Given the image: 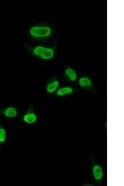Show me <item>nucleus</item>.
I'll use <instances>...</instances> for the list:
<instances>
[{"label": "nucleus", "mask_w": 124, "mask_h": 186, "mask_svg": "<svg viewBox=\"0 0 124 186\" xmlns=\"http://www.w3.org/2000/svg\"><path fill=\"white\" fill-rule=\"evenodd\" d=\"M30 32L31 35L35 38H45L51 34V30L47 26H36L31 28Z\"/></svg>", "instance_id": "obj_1"}, {"label": "nucleus", "mask_w": 124, "mask_h": 186, "mask_svg": "<svg viewBox=\"0 0 124 186\" xmlns=\"http://www.w3.org/2000/svg\"><path fill=\"white\" fill-rule=\"evenodd\" d=\"M33 52L35 55L44 60L51 59L54 55V51L53 49L42 46L35 47L33 49Z\"/></svg>", "instance_id": "obj_2"}, {"label": "nucleus", "mask_w": 124, "mask_h": 186, "mask_svg": "<svg viewBox=\"0 0 124 186\" xmlns=\"http://www.w3.org/2000/svg\"><path fill=\"white\" fill-rule=\"evenodd\" d=\"M5 116L8 118H14L18 115V111L14 107H9L6 108L4 112Z\"/></svg>", "instance_id": "obj_6"}, {"label": "nucleus", "mask_w": 124, "mask_h": 186, "mask_svg": "<svg viewBox=\"0 0 124 186\" xmlns=\"http://www.w3.org/2000/svg\"><path fill=\"white\" fill-rule=\"evenodd\" d=\"M93 173L94 176L96 179L100 180L102 178L103 171L100 166L97 165L95 166L93 168Z\"/></svg>", "instance_id": "obj_9"}, {"label": "nucleus", "mask_w": 124, "mask_h": 186, "mask_svg": "<svg viewBox=\"0 0 124 186\" xmlns=\"http://www.w3.org/2000/svg\"><path fill=\"white\" fill-rule=\"evenodd\" d=\"M66 76L72 82L76 81L77 78V74L75 71L70 68L67 69L65 71Z\"/></svg>", "instance_id": "obj_8"}, {"label": "nucleus", "mask_w": 124, "mask_h": 186, "mask_svg": "<svg viewBox=\"0 0 124 186\" xmlns=\"http://www.w3.org/2000/svg\"><path fill=\"white\" fill-rule=\"evenodd\" d=\"M73 92V89L70 86H67L60 88L57 90L56 94L59 96L70 94Z\"/></svg>", "instance_id": "obj_5"}, {"label": "nucleus", "mask_w": 124, "mask_h": 186, "mask_svg": "<svg viewBox=\"0 0 124 186\" xmlns=\"http://www.w3.org/2000/svg\"><path fill=\"white\" fill-rule=\"evenodd\" d=\"M6 138V134L5 130L3 128H0V143L5 142Z\"/></svg>", "instance_id": "obj_10"}, {"label": "nucleus", "mask_w": 124, "mask_h": 186, "mask_svg": "<svg viewBox=\"0 0 124 186\" xmlns=\"http://www.w3.org/2000/svg\"><path fill=\"white\" fill-rule=\"evenodd\" d=\"M37 119L36 115L33 112L27 113L23 117L24 122L29 125L34 123L36 121Z\"/></svg>", "instance_id": "obj_3"}, {"label": "nucleus", "mask_w": 124, "mask_h": 186, "mask_svg": "<svg viewBox=\"0 0 124 186\" xmlns=\"http://www.w3.org/2000/svg\"><path fill=\"white\" fill-rule=\"evenodd\" d=\"M59 85V83L58 80H54L47 85L46 91L49 93H53L58 90Z\"/></svg>", "instance_id": "obj_4"}, {"label": "nucleus", "mask_w": 124, "mask_h": 186, "mask_svg": "<svg viewBox=\"0 0 124 186\" xmlns=\"http://www.w3.org/2000/svg\"><path fill=\"white\" fill-rule=\"evenodd\" d=\"M79 85L82 87L87 88L91 86L92 84L91 80L87 77H81L78 81Z\"/></svg>", "instance_id": "obj_7"}]
</instances>
